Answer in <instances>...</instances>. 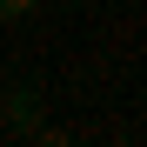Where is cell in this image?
<instances>
[{"label":"cell","mask_w":147,"mask_h":147,"mask_svg":"<svg viewBox=\"0 0 147 147\" xmlns=\"http://www.w3.org/2000/svg\"><path fill=\"white\" fill-rule=\"evenodd\" d=\"M7 127L13 134H40V87H13L7 94Z\"/></svg>","instance_id":"obj_1"},{"label":"cell","mask_w":147,"mask_h":147,"mask_svg":"<svg viewBox=\"0 0 147 147\" xmlns=\"http://www.w3.org/2000/svg\"><path fill=\"white\" fill-rule=\"evenodd\" d=\"M40 0H0V20H20V13H34Z\"/></svg>","instance_id":"obj_2"}]
</instances>
